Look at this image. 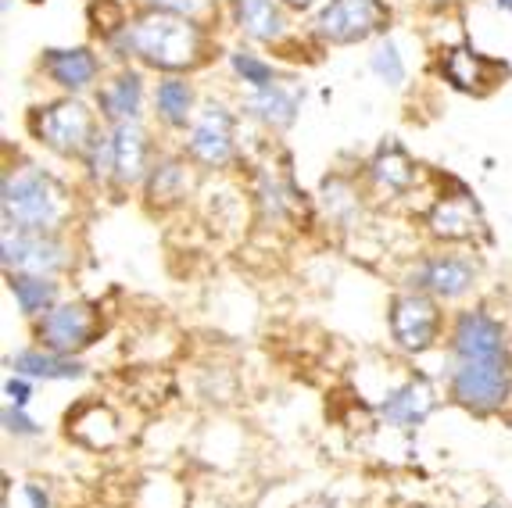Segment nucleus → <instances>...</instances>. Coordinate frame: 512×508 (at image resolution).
Listing matches in <instances>:
<instances>
[{
	"label": "nucleus",
	"instance_id": "nucleus-1",
	"mask_svg": "<svg viewBox=\"0 0 512 508\" xmlns=\"http://www.w3.org/2000/svg\"><path fill=\"white\" fill-rule=\"evenodd\" d=\"M444 394L477 419L509 412L512 333L491 305H470L452 315L444 340Z\"/></svg>",
	"mask_w": 512,
	"mask_h": 508
},
{
	"label": "nucleus",
	"instance_id": "nucleus-2",
	"mask_svg": "<svg viewBox=\"0 0 512 508\" xmlns=\"http://www.w3.org/2000/svg\"><path fill=\"white\" fill-rule=\"evenodd\" d=\"M104 51L115 58V65H140L158 76H197L215 61L219 40L212 22L137 8L122 33L104 43Z\"/></svg>",
	"mask_w": 512,
	"mask_h": 508
},
{
	"label": "nucleus",
	"instance_id": "nucleus-3",
	"mask_svg": "<svg viewBox=\"0 0 512 508\" xmlns=\"http://www.w3.org/2000/svg\"><path fill=\"white\" fill-rule=\"evenodd\" d=\"M0 222L4 229L69 233L76 222V190L40 161L18 158L0 176Z\"/></svg>",
	"mask_w": 512,
	"mask_h": 508
},
{
	"label": "nucleus",
	"instance_id": "nucleus-4",
	"mask_svg": "<svg viewBox=\"0 0 512 508\" xmlns=\"http://www.w3.org/2000/svg\"><path fill=\"white\" fill-rule=\"evenodd\" d=\"M101 115L86 97H51L26 111V133L36 147L51 151L54 158L79 161L97 133H101Z\"/></svg>",
	"mask_w": 512,
	"mask_h": 508
},
{
	"label": "nucleus",
	"instance_id": "nucleus-5",
	"mask_svg": "<svg viewBox=\"0 0 512 508\" xmlns=\"http://www.w3.org/2000/svg\"><path fill=\"white\" fill-rule=\"evenodd\" d=\"M180 151L197 172H230L244 158L240 147V108H230L222 97H205L197 119L180 136Z\"/></svg>",
	"mask_w": 512,
	"mask_h": 508
},
{
	"label": "nucleus",
	"instance_id": "nucleus-6",
	"mask_svg": "<svg viewBox=\"0 0 512 508\" xmlns=\"http://www.w3.org/2000/svg\"><path fill=\"white\" fill-rule=\"evenodd\" d=\"M484 280V258L477 247H434L412 262L405 287L437 297L441 305H462L473 297Z\"/></svg>",
	"mask_w": 512,
	"mask_h": 508
},
{
	"label": "nucleus",
	"instance_id": "nucleus-7",
	"mask_svg": "<svg viewBox=\"0 0 512 508\" xmlns=\"http://www.w3.org/2000/svg\"><path fill=\"white\" fill-rule=\"evenodd\" d=\"M394 8L387 0H326L308 22V36L330 51V47H359L391 36Z\"/></svg>",
	"mask_w": 512,
	"mask_h": 508
},
{
	"label": "nucleus",
	"instance_id": "nucleus-8",
	"mask_svg": "<svg viewBox=\"0 0 512 508\" xmlns=\"http://www.w3.org/2000/svg\"><path fill=\"white\" fill-rule=\"evenodd\" d=\"M448 326H452V319L444 315L441 301L430 294H419V290L405 287L387 301V333H391V344L409 358H423L441 348L444 340H448Z\"/></svg>",
	"mask_w": 512,
	"mask_h": 508
},
{
	"label": "nucleus",
	"instance_id": "nucleus-9",
	"mask_svg": "<svg viewBox=\"0 0 512 508\" xmlns=\"http://www.w3.org/2000/svg\"><path fill=\"white\" fill-rule=\"evenodd\" d=\"M0 269H4V276H51V280H61L76 269V244H72L69 233L0 229Z\"/></svg>",
	"mask_w": 512,
	"mask_h": 508
},
{
	"label": "nucleus",
	"instance_id": "nucleus-10",
	"mask_svg": "<svg viewBox=\"0 0 512 508\" xmlns=\"http://www.w3.org/2000/svg\"><path fill=\"white\" fill-rule=\"evenodd\" d=\"M104 330H108L104 308L97 301H86V297L58 301L51 312H43L40 319L29 322L33 344L58 351V355H83L94 344H101Z\"/></svg>",
	"mask_w": 512,
	"mask_h": 508
},
{
	"label": "nucleus",
	"instance_id": "nucleus-11",
	"mask_svg": "<svg viewBox=\"0 0 512 508\" xmlns=\"http://www.w3.org/2000/svg\"><path fill=\"white\" fill-rule=\"evenodd\" d=\"M423 233L437 247H480L491 240V226L473 190L452 179V194H437L423 212Z\"/></svg>",
	"mask_w": 512,
	"mask_h": 508
},
{
	"label": "nucleus",
	"instance_id": "nucleus-12",
	"mask_svg": "<svg viewBox=\"0 0 512 508\" xmlns=\"http://www.w3.org/2000/svg\"><path fill=\"white\" fill-rule=\"evenodd\" d=\"M226 22L248 47H269L280 58H287V47L298 43L305 33L294 29L291 11L280 0H226L222 4Z\"/></svg>",
	"mask_w": 512,
	"mask_h": 508
},
{
	"label": "nucleus",
	"instance_id": "nucleus-13",
	"mask_svg": "<svg viewBox=\"0 0 512 508\" xmlns=\"http://www.w3.org/2000/svg\"><path fill=\"white\" fill-rule=\"evenodd\" d=\"M437 76H441V83L452 86L455 94L484 101L509 83L512 65L495 58V54L477 51L473 43H452V47H441V54H437Z\"/></svg>",
	"mask_w": 512,
	"mask_h": 508
},
{
	"label": "nucleus",
	"instance_id": "nucleus-14",
	"mask_svg": "<svg viewBox=\"0 0 512 508\" xmlns=\"http://www.w3.org/2000/svg\"><path fill=\"white\" fill-rule=\"evenodd\" d=\"M104 54L90 43L76 47H43L36 58V72L65 97H90L104 83Z\"/></svg>",
	"mask_w": 512,
	"mask_h": 508
},
{
	"label": "nucleus",
	"instance_id": "nucleus-15",
	"mask_svg": "<svg viewBox=\"0 0 512 508\" xmlns=\"http://www.w3.org/2000/svg\"><path fill=\"white\" fill-rule=\"evenodd\" d=\"M147 101V72L140 65H115L97 86L94 108L104 126H119V122H144Z\"/></svg>",
	"mask_w": 512,
	"mask_h": 508
},
{
	"label": "nucleus",
	"instance_id": "nucleus-16",
	"mask_svg": "<svg viewBox=\"0 0 512 508\" xmlns=\"http://www.w3.org/2000/svg\"><path fill=\"white\" fill-rule=\"evenodd\" d=\"M108 133H111V154H115V194L140 190L154 158L162 154V147L154 144L151 129L144 122H119V126H108Z\"/></svg>",
	"mask_w": 512,
	"mask_h": 508
},
{
	"label": "nucleus",
	"instance_id": "nucleus-17",
	"mask_svg": "<svg viewBox=\"0 0 512 508\" xmlns=\"http://www.w3.org/2000/svg\"><path fill=\"white\" fill-rule=\"evenodd\" d=\"M366 187L376 197H409L423 179V165L409 154V147L398 136H387L384 144L369 154L366 169H362Z\"/></svg>",
	"mask_w": 512,
	"mask_h": 508
},
{
	"label": "nucleus",
	"instance_id": "nucleus-18",
	"mask_svg": "<svg viewBox=\"0 0 512 508\" xmlns=\"http://www.w3.org/2000/svg\"><path fill=\"white\" fill-rule=\"evenodd\" d=\"M434 412H437V387L423 373L405 376L402 383H394L384 398L376 401V415L391 430H402V433H416L419 426H427V419Z\"/></svg>",
	"mask_w": 512,
	"mask_h": 508
},
{
	"label": "nucleus",
	"instance_id": "nucleus-19",
	"mask_svg": "<svg viewBox=\"0 0 512 508\" xmlns=\"http://www.w3.org/2000/svg\"><path fill=\"white\" fill-rule=\"evenodd\" d=\"M194 165L187 161V154L176 147V151H162L154 158L151 172L144 179V204L151 212H172V208H183L194 194Z\"/></svg>",
	"mask_w": 512,
	"mask_h": 508
},
{
	"label": "nucleus",
	"instance_id": "nucleus-20",
	"mask_svg": "<svg viewBox=\"0 0 512 508\" xmlns=\"http://www.w3.org/2000/svg\"><path fill=\"white\" fill-rule=\"evenodd\" d=\"M301 101H305V90L294 79H276L265 90H251L240 97V115L262 126L265 133H287L298 122Z\"/></svg>",
	"mask_w": 512,
	"mask_h": 508
},
{
	"label": "nucleus",
	"instance_id": "nucleus-21",
	"mask_svg": "<svg viewBox=\"0 0 512 508\" xmlns=\"http://www.w3.org/2000/svg\"><path fill=\"white\" fill-rule=\"evenodd\" d=\"M201 94H197L194 76H158L151 86V115L165 133L183 136L197 119Z\"/></svg>",
	"mask_w": 512,
	"mask_h": 508
},
{
	"label": "nucleus",
	"instance_id": "nucleus-22",
	"mask_svg": "<svg viewBox=\"0 0 512 508\" xmlns=\"http://www.w3.org/2000/svg\"><path fill=\"white\" fill-rule=\"evenodd\" d=\"M11 373L29 376L36 383H76L86 376V362L79 355H58L51 348H40V344H29V348H18L4 358Z\"/></svg>",
	"mask_w": 512,
	"mask_h": 508
},
{
	"label": "nucleus",
	"instance_id": "nucleus-23",
	"mask_svg": "<svg viewBox=\"0 0 512 508\" xmlns=\"http://www.w3.org/2000/svg\"><path fill=\"white\" fill-rule=\"evenodd\" d=\"M8 283V294L15 301L18 315L26 322L40 319L43 312H51L61 297V280H51V276H4Z\"/></svg>",
	"mask_w": 512,
	"mask_h": 508
},
{
	"label": "nucleus",
	"instance_id": "nucleus-24",
	"mask_svg": "<svg viewBox=\"0 0 512 508\" xmlns=\"http://www.w3.org/2000/svg\"><path fill=\"white\" fill-rule=\"evenodd\" d=\"M319 204L330 222L337 226H355V219L362 215V190L355 183V176H344V172H330V176L319 183Z\"/></svg>",
	"mask_w": 512,
	"mask_h": 508
},
{
	"label": "nucleus",
	"instance_id": "nucleus-25",
	"mask_svg": "<svg viewBox=\"0 0 512 508\" xmlns=\"http://www.w3.org/2000/svg\"><path fill=\"white\" fill-rule=\"evenodd\" d=\"M226 68H230V76L244 86V94H251V90H265L269 83L283 79L280 68H276V61H269L265 54H258L255 47H248V43H240V47H230V51H226Z\"/></svg>",
	"mask_w": 512,
	"mask_h": 508
},
{
	"label": "nucleus",
	"instance_id": "nucleus-26",
	"mask_svg": "<svg viewBox=\"0 0 512 508\" xmlns=\"http://www.w3.org/2000/svg\"><path fill=\"white\" fill-rule=\"evenodd\" d=\"M366 65L369 76L380 86H387V90H405V83H409V61H405L402 43L394 40V36H384V40L373 43Z\"/></svg>",
	"mask_w": 512,
	"mask_h": 508
},
{
	"label": "nucleus",
	"instance_id": "nucleus-27",
	"mask_svg": "<svg viewBox=\"0 0 512 508\" xmlns=\"http://www.w3.org/2000/svg\"><path fill=\"white\" fill-rule=\"evenodd\" d=\"M86 183L94 190H115V154H111V133L108 126H101V133L90 140L86 154L79 158Z\"/></svg>",
	"mask_w": 512,
	"mask_h": 508
},
{
	"label": "nucleus",
	"instance_id": "nucleus-28",
	"mask_svg": "<svg viewBox=\"0 0 512 508\" xmlns=\"http://www.w3.org/2000/svg\"><path fill=\"white\" fill-rule=\"evenodd\" d=\"M137 8H147V11H169V15H183V18H201V22H215V15H219V0H137Z\"/></svg>",
	"mask_w": 512,
	"mask_h": 508
},
{
	"label": "nucleus",
	"instance_id": "nucleus-29",
	"mask_svg": "<svg viewBox=\"0 0 512 508\" xmlns=\"http://www.w3.org/2000/svg\"><path fill=\"white\" fill-rule=\"evenodd\" d=\"M0 426H4V433H8V437H15V441H40V437H43L40 419H33V415H29V408L4 405V408H0Z\"/></svg>",
	"mask_w": 512,
	"mask_h": 508
},
{
	"label": "nucleus",
	"instance_id": "nucleus-30",
	"mask_svg": "<svg viewBox=\"0 0 512 508\" xmlns=\"http://www.w3.org/2000/svg\"><path fill=\"white\" fill-rule=\"evenodd\" d=\"M33 394H36V380H29V376H18V373L4 376V405L29 408V405H33Z\"/></svg>",
	"mask_w": 512,
	"mask_h": 508
},
{
	"label": "nucleus",
	"instance_id": "nucleus-31",
	"mask_svg": "<svg viewBox=\"0 0 512 508\" xmlns=\"http://www.w3.org/2000/svg\"><path fill=\"white\" fill-rule=\"evenodd\" d=\"M22 498H26V508H54L51 487L43 480H26L22 483Z\"/></svg>",
	"mask_w": 512,
	"mask_h": 508
},
{
	"label": "nucleus",
	"instance_id": "nucleus-32",
	"mask_svg": "<svg viewBox=\"0 0 512 508\" xmlns=\"http://www.w3.org/2000/svg\"><path fill=\"white\" fill-rule=\"evenodd\" d=\"M280 4L291 11V15H316L326 0H280Z\"/></svg>",
	"mask_w": 512,
	"mask_h": 508
},
{
	"label": "nucleus",
	"instance_id": "nucleus-33",
	"mask_svg": "<svg viewBox=\"0 0 512 508\" xmlns=\"http://www.w3.org/2000/svg\"><path fill=\"white\" fill-rule=\"evenodd\" d=\"M423 4L434 11H448V8H455V4H462V0H423Z\"/></svg>",
	"mask_w": 512,
	"mask_h": 508
},
{
	"label": "nucleus",
	"instance_id": "nucleus-34",
	"mask_svg": "<svg viewBox=\"0 0 512 508\" xmlns=\"http://www.w3.org/2000/svg\"><path fill=\"white\" fill-rule=\"evenodd\" d=\"M491 4H495V11H502V15L512 18V0H491Z\"/></svg>",
	"mask_w": 512,
	"mask_h": 508
},
{
	"label": "nucleus",
	"instance_id": "nucleus-35",
	"mask_svg": "<svg viewBox=\"0 0 512 508\" xmlns=\"http://www.w3.org/2000/svg\"><path fill=\"white\" fill-rule=\"evenodd\" d=\"M477 508H505V501H498V498H491V501H484V505H477Z\"/></svg>",
	"mask_w": 512,
	"mask_h": 508
},
{
	"label": "nucleus",
	"instance_id": "nucleus-36",
	"mask_svg": "<svg viewBox=\"0 0 512 508\" xmlns=\"http://www.w3.org/2000/svg\"><path fill=\"white\" fill-rule=\"evenodd\" d=\"M405 508H434V505H423V501H416V505H405Z\"/></svg>",
	"mask_w": 512,
	"mask_h": 508
},
{
	"label": "nucleus",
	"instance_id": "nucleus-37",
	"mask_svg": "<svg viewBox=\"0 0 512 508\" xmlns=\"http://www.w3.org/2000/svg\"><path fill=\"white\" fill-rule=\"evenodd\" d=\"M319 508H337V501H323V505H319Z\"/></svg>",
	"mask_w": 512,
	"mask_h": 508
}]
</instances>
